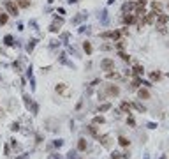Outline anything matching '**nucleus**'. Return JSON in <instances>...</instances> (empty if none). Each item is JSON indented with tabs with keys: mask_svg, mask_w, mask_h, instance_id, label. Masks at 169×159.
<instances>
[{
	"mask_svg": "<svg viewBox=\"0 0 169 159\" xmlns=\"http://www.w3.org/2000/svg\"><path fill=\"white\" fill-rule=\"evenodd\" d=\"M118 96H120V87L113 85V83L104 85V92L102 94L99 92V97H118Z\"/></svg>",
	"mask_w": 169,
	"mask_h": 159,
	"instance_id": "obj_1",
	"label": "nucleus"
},
{
	"mask_svg": "<svg viewBox=\"0 0 169 159\" xmlns=\"http://www.w3.org/2000/svg\"><path fill=\"white\" fill-rule=\"evenodd\" d=\"M4 7H5V11H7L9 16H18V12H19V7H18L16 2H12V0H5V2H4Z\"/></svg>",
	"mask_w": 169,
	"mask_h": 159,
	"instance_id": "obj_2",
	"label": "nucleus"
},
{
	"mask_svg": "<svg viewBox=\"0 0 169 159\" xmlns=\"http://www.w3.org/2000/svg\"><path fill=\"white\" fill-rule=\"evenodd\" d=\"M101 69L102 71H115V60H111V58H104L102 62H101Z\"/></svg>",
	"mask_w": 169,
	"mask_h": 159,
	"instance_id": "obj_3",
	"label": "nucleus"
},
{
	"mask_svg": "<svg viewBox=\"0 0 169 159\" xmlns=\"http://www.w3.org/2000/svg\"><path fill=\"white\" fill-rule=\"evenodd\" d=\"M97 140H99V143H101L104 149H109V147H111V136H109V135H99Z\"/></svg>",
	"mask_w": 169,
	"mask_h": 159,
	"instance_id": "obj_4",
	"label": "nucleus"
},
{
	"mask_svg": "<svg viewBox=\"0 0 169 159\" xmlns=\"http://www.w3.org/2000/svg\"><path fill=\"white\" fill-rule=\"evenodd\" d=\"M138 97H139V99H143V101L150 99V97H152L150 88H146V87H139V88H138Z\"/></svg>",
	"mask_w": 169,
	"mask_h": 159,
	"instance_id": "obj_5",
	"label": "nucleus"
},
{
	"mask_svg": "<svg viewBox=\"0 0 169 159\" xmlns=\"http://www.w3.org/2000/svg\"><path fill=\"white\" fill-rule=\"evenodd\" d=\"M130 106H132L138 113H146V112H148V110H146V106H145L143 103H139V101H132V103H130Z\"/></svg>",
	"mask_w": 169,
	"mask_h": 159,
	"instance_id": "obj_6",
	"label": "nucleus"
},
{
	"mask_svg": "<svg viewBox=\"0 0 169 159\" xmlns=\"http://www.w3.org/2000/svg\"><path fill=\"white\" fill-rule=\"evenodd\" d=\"M122 19H123V23H125V25H132V23H136V21H138V14H129V12H127V14H123V18H122Z\"/></svg>",
	"mask_w": 169,
	"mask_h": 159,
	"instance_id": "obj_7",
	"label": "nucleus"
},
{
	"mask_svg": "<svg viewBox=\"0 0 169 159\" xmlns=\"http://www.w3.org/2000/svg\"><path fill=\"white\" fill-rule=\"evenodd\" d=\"M118 108H120V112H122V113H127V115H129V113H132V106H130V103H129V101H122Z\"/></svg>",
	"mask_w": 169,
	"mask_h": 159,
	"instance_id": "obj_8",
	"label": "nucleus"
},
{
	"mask_svg": "<svg viewBox=\"0 0 169 159\" xmlns=\"http://www.w3.org/2000/svg\"><path fill=\"white\" fill-rule=\"evenodd\" d=\"M88 150V140L86 138H79L78 140V152H86Z\"/></svg>",
	"mask_w": 169,
	"mask_h": 159,
	"instance_id": "obj_9",
	"label": "nucleus"
},
{
	"mask_svg": "<svg viewBox=\"0 0 169 159\" xmlns=\"http://www.w3.org/2000/svg\"><path fill=\"white\" fill-rule=\"evenodd\" d=\"M85 129H86V133H88L90 136H93V138H97V136H99V129H97V126H95V124H88Z\"/></svg>",
	"mask_w": 169,
	"mask_h": 159,
	"instance_id": "obj_10",
	"label": "nucleus"
},
{
	"mask_svg": "<svg viewBox=\"0 0 169 159\" xmlns=\"http://www.w3.org/2000/svg\"><path fill=\"white\" fill-rule=\"evenodd\" d=\"M118 145H120V147H123V149H129V147H130V140H129L127 136L120 135V136H118Z\"/></svg>",
	"mask_w": 169,
	"mask_h": 159,
	"instance_id": "obj_11",
	"label": "nucleus"
},
{
	"mask_svg": "<svg viewBox=\"0 0 169 159\" xmlns=\"http://www.w3.org/2000/svg\"><path fill=\"white\" fill-rule=\"evenodd\" d=\"M132 73H134V76H143L145 74V67L141 65V64H134V67H132Z\"/></svg>",
	"mask_w": 169,
	"mask_h": 159,
	"instance_id": "obj_12",
	"label": "nucleus"
},
{
	"mask_svg": "<svg viewBox=\"0 0 169 159\" xmlns=\"http://www.w3.org/2000/svg\"><path fill=\"white\" fill-rule=\"evenodd\" d=\"M155 18H157V23H159V25H166L169 21V14H162V12H159Z\"/></svg>",
	"mask_w": 169,
	"mask_h": 159,
	"instance_id": "obj_13",
	"label": "nucleus"
},
{
	"mask_svg": "<svg viewBox=\"0 0 169 159\" xmlns=\"http://www.w3.org/2000/svg\"><path fill=\"white\" fill-rule=\"evenodd\" d=\"M55 92L60 94V96H65V94H67V85H65V83H58V85L55 87Z\"/></svg>",
	"mask_w": 169,
	"mask_h": 159,
	"instance_id": "obj_14",
	"label": "nucleus"
},
{
	"mask_svg": "<svg viewBox=\"0 0 169 159\" xmlns=\"http://www.w3.org/2000/svg\"><path fill=\"white\" fill-rule=\"evenodd\" d=\"M141 85H143V76H134V80H132V88L138 90Z\"/></svg>",
	"mask_w": 169,
	"mask_h": 159,
	"instance_id": "obj_15",
	"label": "nucleus"
},
{
	"mask_svg": "<svg viewBox=\"0 0 169 159\" xmlns=\"http://www.w3.org/2000/svg\"><path fill=\"white\" fill-rule=\"evenodd\" d=\"M125 124H127L129 127H136V126H138V122H136V119H134V115H132V113H129V115H127Z\"/></svg>",
	"mask_w": 169,
	"mask_h": 159,
	"instance_id": "obj_16",
	"label": "nucleus"
},
{
	"mask_svg": "<svg viewBox=\"0 0 169 159\" xmlns=\"http://www.w3.org/2000/svg\"><path fill=\"white\" fill-rule=\"evenodd\" d=\"M92 124H95V126H102V124H106V119H104L102 115H95V117L92 119Z\"/></svg>",
	"mask_w": 169,
	"mask_h": 159,
	"instance_id": "obj_17",
	"label": "nucleus"
},
{
	"mask_svg": "<svg viewBox=\"0 0 169 159\" xmlns=\"http://www.w3.org/2000/svg\"><path fill=\"white\" fill-rule=\"evenodd\" d=\"M134 5H136V2H127V4H123V7H122V11L127 14V12H130V11H134Z\"/></svg>",
	"mask_w": 169,
	"mask_h": 159,
	"instance_id": "obj_18",
	"label": "nucleus"
},
{
	"mask_svg": "<svg viewBox=\"0 0 169 159\" xmlns=\"http://www.w3.org/2000/svg\"><path fill=\"white\" fill-rule=\"evenodd\" d=\"M162 78V73L160 71H153V73H150V80L152 81H159Z\"/></svg>",
	"mask_w": 169,
	"mask_h": 159,
	"instance_id": "obj_19",
	"label": "nucleus"
},
{
	"mask_svg": "<svg viewBox=\"0 0 169 159\" xmlns=\"http://www.w3.org/2000/svg\"><path fill=\"white\" fill-rule=\"evenodd\" d=\"M16 5L21 9H26V7H30V0H16Z\"/></svg>",
	"mask_w": 169,
	"mask_h": 159,
	"instance_id": "obj_20",
	"label": "nucleus"
},
{
	"mask_svg": "<svg viewBox=\"0 0 169 159\" xmlns=\"http://www.w3.org/2000/svg\"><path fill=\"white\" fill-rule=\"evenodd\" d=\"M83 50L86 51V55H92V51H93V48H92V44H90L88 41H85V42H83Z\"/></svg>",
	"mask_w": 169,
	"mask_h": 159,
	"instance_id": "obj_21",
	"label": "nucleus"
},
{
	"mask_svg": "<svg viewBox=\"0 0 169 159\" xmlns=\"http://www.w3.org/2000/svg\"><path fill=\"white\" fill-rule=\"evenodd\" d=\"M152 9H153V12H160V9H162V4L160 2H152Z\"/></svg>",
	"mask_w": 169,
	"mask_h": 159,
	"instance_id": "obj_22",
	"label": "nucleus"
},
{
	"mask_svg": "<svg viewBox=\"0 0 169 159\" xmlns=\"http://www.w3.org/2000/svg\"><path fill=\"white\" fill-rule=\"evenodd\" d=\"M23 99H25V106H26V110H30V108H32V104H34V103H32V99H30V96H28V94H25V96H23Z\"/></svg>",
	"mask_w": 169,
	"mask_h": 159,
	"instance_id": "obj_23",
	"label": "nucleus"
},
{
	"mask_svg": "<svg viewBox=\"0 0 169 159\" xmlns=\"http://www.w3.org/2000/svg\"><path fill=\"white\" fill-rule=\"evenodd\" d=\"M109 110H111V104H109V103H104V104H101V106H99V112H101V113L109 112Z\"/></svg>",
	"mask_w": 169,
	"mask_h": 159,
	"instance_id": "obj_24",
	"label": "nucleus"
},
{
	"mask_svg": "<svg viewBox=\"0 0 169 159\" xmlns=\"http://www.w3.org/2000/svg\"><path fill=\"white\" fill-rule=\"evenodd\" d=\"M62 145H63V140H62V138H60V140H53V143H51V147H55V149H60ZM51 147H49V149H51Z\"/></svg>",
	"mask_w": 169,
	"mask_h": 159,
	"instance_id": "obj_25",
	"label": "nucleus"
},
{
	"mask_svg": "<svg viewBox=\"0 0 169 159\" xmlns=\"http://www.w3.org/2000/svg\"><path fill=\"white\" fill-rule=\"evenodd\" d=\"M7 19H9V14H7V12H2V14H0V25H5Z\"/></svg>",
	"mask_w": 169,
	"mask_h": 159,
	"instance_id": "obj_26",
	"label": "nucleus"
},
{
	"mask_svg": "<svg viewBox=\"0 0 169 159\" xmlns=\"http://www.w3.org/2000/svg\"><path fill=\"white\" fill-rule=\"evenodd\" d=\"M118 57H122V60H123V62H129V60H130V57H129V55H127V53H123V51H122V50H120V51H118Z\"/></svg>",
	"mask_w": 169,
	"mask_h": 159,
	"instance_id": "obj_27",
	"label": "nucleus"
},
{
	"mask_svg": "<svg viewBox=\"0 0 169 159\" xmlns=\"http://www.w3.org/2000/svg\"><path fill=\"white\" fill-rule=\"evenodd\" d=\"M120 78V74L118 73H113V71H109L108 73V80H118Z\"/></svg>",
	"mask_w": 169,
	"mask_h": 159,
	"instance_id": "obj_28",
	"label": "nucleus"
},
{
	"mask_svg": "<svg viewBox=\"0 0 169 159\" xmlns=\"http://www.w3.org/2000/svg\"><path fill=\"white\" fill-rule=\"evenodd\" d=\"M9 129H11V131H12V133H18V131H19V122H12V124H11V127H9Z\"/></svg>",
	"mask_w": 169,
	"mask_h": 159,
	"instance_id": "obj_29",
	"label": "nucleus"
},
{
	"mask_svg": "<svg viewBox=\"0 0 169 159\" xmlns=\"http://www.w3.org/2000/svg\"><path fill=\"white\" fill-rule=\"evenodd\" d=\"M145 126H146L148 129H157V127H159V126H157V122H152V120H150V122H146Z\"/></svg>",
	"mask_w": 169,
	"mask_h": 159,
	"instance_id": "obj_30",
	"label": "nucleus"
},
{
	"mask_svg": "<svg viewBox=\"0 0 169 159\" xmlns=\"http://www.w3.org/2000/svg\"><path fill=\"white\" fill-rule=\"evenodd\" d=\"M109 159H122V154H120V152H111Z\"/></svg>",
	"mask_w": 169,
	"mask_h": 159,
	"instance_id": "obj_31",
	"label": "nucleus"
},
{
	"mask_svg": "<svg viewBox=\"0 0 169 159\" xmlns=\"http://www.w3.org/2000/svg\"><path fill=\"white\" fill-rule=\"evenodd\" d=\"M67 159H76V150H69V154H67Z\"/></svg>",
	"mask_w": 169,
	"mask_h": 159,
	"instance_id": "obj_32",
	"label": "nucleus"
},
{
	"mask_svg": "<svg viewBox=\"0 0 169 159\" xmlns=\"http://www.w3.org/2000/svg\"><path fill=\"white\" fill-rule=\"evenodd\" d=\"M35 143H37V145H39V143H42V135H39V133L35 135Z\"/></svg>",
	"mask_w": 169,
	"mask_h": 159,
	"instance_id": "obj_33",
	"label": "nucleus"
},
{
	"mask_svg": "<svg viewBox=\"0 0 169 159\" xmlns=\"http://www.w3.org/2000/svg\"><path fill=\"white\" fill-rule=\"evenodd\" d=\"M4 152H5V156H9V154H11V145H9V143H5V147H4Z\"/></svg>",
	"mask_w": 169,
	"mask_h": 159,
	"instance_id": "obj_34",
	"label": "nucleus"
},
{
	"mask_svg": "<svg viewBox=\"0 0 169 159\" xmlns=\"http://www.w3.org/2000/svg\"><path fill=\"white\" fill-rule=\"evenodd\" d=\"M122 159H130V152H129V150L122 152Z\"/></svg>",
	"mask_w": 169,
	"mask_h": 159,
	"instance_id": "obj_35",
	"label": "nucleus"
},
{
	"mask_svg": "<svg viewBox=\"0 0 169 159\" xmlns=\"http://www.w3.org/2000/svg\"><path fill=\"white\" fill-rule=\"evenodd\" d=\"M113 115H116V117H122V112H120V108H115V110H113Z\"/></svg>",
	"mask_w": 169,
	"mask_h": 159,
	"instance_id": "obj_36",
	"label": "nucleus"
},
{
	"mask_svg": "<svg viewBox=\"0 0 169 159\" xmlns=\"http://www.w3.org/2000/svg\"><path fill=\"white\" fill-rule=\"evenodd\" d=\"M49 159H63V158H62L60 154H56V152H53V154H51V158H49Z\"/></svg>",
	"mask_w": 169,
	"mask_h": 159,
	"instance_id": "obj_37",
	"label": "nucleus"
},
{
	"mask_svg": "<svg viewBox=\"0 0 169 159\" xmlns=\"http://www.w3.org/2000/svg\"><path fill=\"white\" fill-rule=\"evenodd\" d=\"M28 156H30V154H26V152H25V154H21V156H16V159H30Z\"/></svg>",
	"mask_w": 169,
	"mask_h": 159,
	"instance_id": "obj_38",
	"label": "nucleus"
},
{
	"mask_svg": "<svg viewBox=\"0 0 169 159\" xmlns=\"http://www.w3.org/2000/svg\"><path fill=\"white\" fill-rule=\"evenodd\" d=\"M5 44H12V37H11V35L5 37Z\"/></svg>",
	"mask_w": 169,
	"mask_h": 159,
	"instance_id": "obj_39",
	"label": "nucleus"
},
{
	"mask_svg": "<svg viewBox=\"0 0 169 159\" xmlns=\"http://www.w3.org/2000/svg\"><path fill=\"white\" fill-rule=\"evenodd\" d=\"M116 48H118V50H123V41H118V42H116Z\"/></svg>",
	"mask_w": 169,
	"mask_h": 159,
	"instance_id": "obj_40",
	"label": "nucleus"
},
{
	"mask_svg": "<svg viewBox=\"0 0 169 159\" xmlns=\"http://www.w3.org/2000/svg\"><path fill=\"white\" fill-rule=\"evenodd\" d=\"M143 159H150V154H148V152H145V154H143Z\"/></svg>",
	"mask_w": 169,
	"mask_h": 159,
	"instance_id": "obj_41",
	"label": "nucleus"
},
{
	"mask_svg": "<svg viewBox=\"0 0 169 159\" xmlns=\"http://www.w3.org/2000/svg\"><path fill=\"white\" fill-rule=\"evenodd\" d=\"M4 115H5V113H4V110H2V108H0V119H2V117H4Z\"/></svg>",
	"mask_w": 169,
	"mask_h": 159,
	"instance_id": "obj_42",
	"label": "nucleus"
},
{
	"mask_svg": "<svg viewBox=\"0 0 169 159\" xmlns=\"http://www.w3.org/2000/svg\"><path fill=\"white\" fill-rule=\"evenodd\" d=\"M159 159H168V156H166V154H162V156H160Z\"/></svg>",
	"mask_w": 169,
	"mask_h": 159,
	"instance_id": "obj_43",
	"label": "nucleus"
},
{
	"mask_svg": "<svg viewBox=\"0 0 169 159\" xmlns=\"http://www.w3.org/2000/svg\"><path fill=\"white\" fill-rule=\"evenodd\" d=\"M0 14H2V9H0Z\"/></svg>",
	"mask_w": 169,
	"mask_h": 159,
	"instance_id": "obj_44",
	"label": "nucleus"
},
{
	"mask_svg": "<svg viewBox=\"0 0 169 159\" xmlns=\"http://www.w3.org/2000/svg\"><path fill=\"white\" fill-rule=\"evenodd\" d=\"M168 9H169V4H168Z\"/></svg>",
	"mask_w": 169,
	"mask_h": 159,
	"instance_id": "obj_45",
	"label": "nucleus"
},
{
	"mask_svg": "<svg viewBox=\"0 0 169 159\" xmlns=\"http://www.w3.org/2000/svg\"><path fill=\"white\" fill-rule=\"evenodd\" d=\"M76 159H81V158H76Z\"/></svg>",
	"mask_w": 169,
	"mask_h": 159,
	"instance_id": "obj_46",
	"label": "nucleus"
},
{
	"mask_svg": "<svg viewBox=\"0 0 169 159\" xmlns=\"http://www.w3.org/2000/svg\"><path fill=\"white\" fill-rule=\"evenodd\" d=\"M168 76H169V74H168Z\"/></svg>",
	"mask_w": 169,
	"mask_h": 159,
	"instance_id": "obj_47",
	"label": "nucleus"
}]
</instances>
